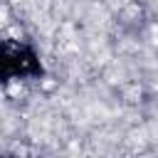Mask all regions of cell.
<instances>
[{
	"mask_svg": "<svg viewBox=\"0 0 158 158\" xmlns=\"http://www.w3.org/2000/svg\"><path fill=\"white\" fill-rule=\"evenodd\" d=\"M40 72V59L35 52L20 42H2L0 44V77L15 79V77H30Z\"/></svg>",
	"mask_w": 158,
	"mask_h": 158,
	"instance_id": "cell-1",
	"label": "cell"
}]
</instances>
